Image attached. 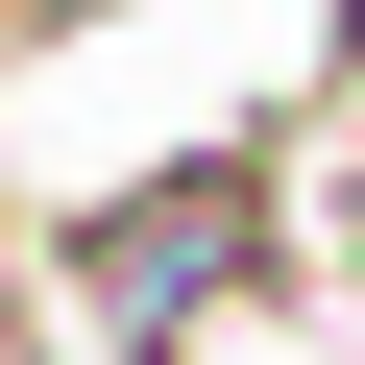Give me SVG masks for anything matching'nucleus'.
Instances as JSON below:
<instances>
[{"label":"nucleus","mask_w":365,"mask_h":365,"mask_svg":"<svg viewBox=\"0 0 365 365\" xmlns=\"http://www.w3.org/2000/svg\"><path fill=\"white\" fill-rule=\"evenodd\" d=\"M49 268H73V317H122V365H195L220 317H292V146L268 122H195L170 170L73 195Z\"/></svg>","instance_id":"obj_1"},{"label":"nucleus","mask_w":365,"mask_h":365,"mask_svg":"<svg viewBox=\"0 0 365 365\" xmlns=\"http://www.w3.org/2000/svg\"><path fill=\"white\" fill-rule=\"evenodd\" d=\"M0 365H49V341H25V292H0Z\"/></svg>","instance_id":"obj_2"}]
</instances>
